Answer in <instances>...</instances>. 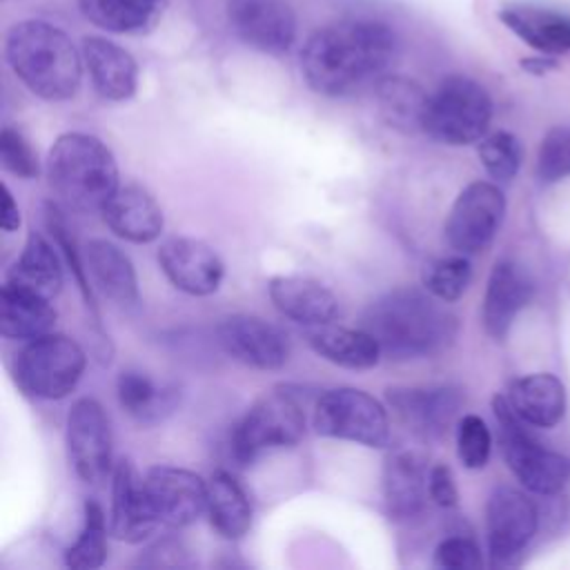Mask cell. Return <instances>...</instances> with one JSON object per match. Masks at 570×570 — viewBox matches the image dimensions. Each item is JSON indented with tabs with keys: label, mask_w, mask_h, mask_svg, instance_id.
I'll list each match as a JSON object with an SVG mask.
<instances>
[{
	"label": "cell",
	"mask_w": 570,
	"mask_h": 570,
	"mask_svg": "<svg viewBox=\"0 0 570 570\" xmlns=\"http://www.w3.org/2000/svg\"><path fill=\"white\" fill-rule=\"evenodd\" d=\"M142 568H189L194 561L189 559V550L178 539H158L154 541L138 559Z\"/></svg>",
	"instance_id": "obj_42"
},
{
	"label": "cell",
	"mask_w": 570,
	"mask_h": 570,
	"mask_svg": "<svg viewBox=\"0 0 570 570\" xmlns=\"http://www.w3.org/2000/svg\"><path fill=\"white\" fill-rule=\"evenodd\" d=\"M470 278L472 265L465 254L459 252L454 256L436 258L423 269V287L445 303L459 301L465 294Z\"/></svg>",
	"instance_id": "obj_36"
},
{
	"label": "cell",
	"mask_w": 570,
	"mask_h": 570,
	"mask_svg": "<svg viewBox=\"0 0 570 570\" xmlns=\"http://www.w3.org/2000/svg\"><path fill=\"white\" fill-rule=\"evenodd\" d=\"M94 27L118 36L149 33L165 13L167 0H78Z\"/></svg>",
	"instance_id": "obj_30"
},
{
	"label": "cell",
	"mask_w": 570,
	"mask_h": 570,
	"mask_svg": "<svg viewBox=\"0 0 570 570\" xmlns=\"http://www.w3.org/2000/svg\"><path fill=\"white\" fill-rule=\"evenodd\" d=\"M432 561L436 568L443 570H476L483 566L476 541L465 534H452L441 539L434 548Z\"/></svg>",
	"instance_id": "obj_41"
},
{
	"label": "cell",
	"mask_w": 570,
	"mask_h": 570,
	"mask_svg": "<svg viewBox=\"0 0 570 570\" xmlns=\"http://www.w3.org/2000/svg\"><path fill=\"white\" fill-rule=\"evenodd\" d=\"M385 399L399 423L423 443L441 441L463 407V392L454 385H394Z\"/></svg>",
	"instance_id": "obj_12"
},
{
	"label": "cell",
	"mask_w": 570,
	"mask_h": 570,
	"mask_svg": "<svg viewBox=\"0 0 570 570\" xmlns=\"http://www.w3.org/2000/svg\"><path fill=\"white\" fill-rule=\"evenodd\" d=\"M56 309L49 298L20 289L11 283L0 292V332L11 341H33L53 332Z\"/></svg>",
	"instance_id": "obj_28"
},
{
	"label": "cell",
	"mask_w": 570,
	"mask_h": 570,
	"mask_svg": "<svg viewBox=\"0 0 570 570\" xmlns=\"http://www.w3.org/2000/svg\"><path fill=\"white\" fill-rule=\"evenodd\" d=\"M539 528L534 501L517 488L499 485L485 503L488 550L494 566L512 563L532 541Z\"/></svg>",
	"instance_id": "obj_14"
},
{
	"label": "cell",
	"mask_w": 570,
	"mask_h": 570,
	"mask_svg": "<svg viewBox=\"0 0 570 570\" xmlns=\"http://www.w3.org/2000/svg\"><path fill=\"white\" fill-rule=\"evenodd\" d=\"M521 142L510 131L499 129L479 140V160L485 174L497 183L512 180L521 167Z\"/></svg>",
	"instance_id": "obj_37"
},
{
	"label": "cell",
	"mask_w": 570,
	"mask_h": 570,
	"mask_svg": "<svg viewBox=\"0 0 570 570\" xmlns=\"http://www.w3.org/2000/svg\"><path fill=\"white\" fill-rule=\"evenodd\" d=\"M316 434L358 443L365 448H387L392 428L387 407L358 387H334L318 396L312 414Z\"/></svg>",
	"instance_id": "obj_9"
},
{
	"label": "cell",
	"mask_w": 570,
	"mask_h": 570,
	"mask_svg": "<svg viewBox=\"0 0 570 570\" xmlns=\"http://www.w3.org/2000/svg\"><path fill=\"white\" fill-rule=\"evenodd\" d=\"M218 345L234 361L254 370H281L289 358L287 336L254 314H232L216 325Z\"/></svg>",
	"instance_id": "obj_16"
},
{
	"label": "cell",
	"mask_w": 570,
	"mask_h": 570,
	"mask_svg": "<svg viewBox=\"0 0 570 570\" xmlns=\"http://www.w3.org/2000/svg\"><path fill=\"white\" fill-rule=\"evenodd\" d=\"M272 305L294 323L316 327L332 323L338 314V301L321 281L298 274L274 276L267 283Z\"/></svg>",
	"instance_id": "obj_22"
},
{
	"label": "cell",
	"mask_w": 570,
	"mask_h": 570,
	"mask_svg": "<svg viewBox=\"0 0 570 570\" xmlns=\"http://www.w3.org/2000/svg\"><path fill=\"white\" fill-rule=\"evenodd\" d=\"M4 283L53 301L62 289V263L53 245L42 234L29 232L20 256L7 272Z\"/></svg>",
	"instance_id": "obj_29"
},
{
	"label": "cell",
	"mask_w": 570,
	"mask_h": 570,
	"mask_svg": "<svg viewBox=\"0 0 570 570\" xmlns=\"http://www.w3.org/2000/svg\"><path fill=\"white\" fill-rule=\"evenodd\" d=\"M120 407L138 423L151 425L174 412L178 392L174 387H158L145 372L122 370L116 381Z\"/></svg>",
	"instance_id": "obj_33"
},
{
	"label": "cell",
	"mask_w": 570,
	"mask_h": 570,
	"mask_svg": "<svg viewBox=\"0 0 570 570\" xmlns=\"http://www.w3.org/2000/svg\"><path fill=\"white\" fill-rule=\"evenodd\" d=\"M492 412L499 423L501 454L517 481L541 497L557 494L570 481V459L543 448L525 428L528 423L514 412L505 394L492 399Z\"/></svg>",
	"instance_id": "obj_6"
},
{
	"label": "cell",
	"mask_w": 570,
	"mask_h": 570,
	"mask_svg": "<svg viewBox=\"0 0 570 570\" xmlns=\"http://www.w3.org/2000/svg\"><path fill=\"white\" fill-rule=\"evenodd\" d=\"M399 36L376 18H345L316 29L301 49V76L321 96L341 98L385 76L399 56Z\"/></svg>",
	"instance_id": "obj_1"
},
{
	"label": "cell",
	"mask_w": 570,
	"mask_h": 570,
	"mask_svg": "<svg viewBox=\"0 0 570 570\" xmlns=\"http://www.w3.org/2000/svg\"><path fill=\"white\" fill-rule=\"evenodd\" d=\"M65 443L69 465L80 481L100 483L114 470L111 423L100 401L80 396L71 403Z\"/></svg>",
	"instance_id": "obj_11"
},
{
	"label": "cell",
	"mask_w": 570,
	"mask_h": 570,
	"mask_svg": "<svg viewBox=\"0 0 570 570\" xmlns=\"http://www.w3.org/2000/svg\"><path fill=\"white\" fill-rule=\"evenodd\" d=\"M374 91L381 118L387 122V127L403 134L423 131V111L428 94L419 82L405 76L385 73L374 82Z\"/></svg>",
	"instance_id": "obj_32"
},
{
	"label": "cell",
	"mask_w": 570,
	"mask_h": 570,
	"mask_svg": "<svg viewBox=\"0 0 570 570\" xmlns=\"http://www.w3.org/2000/svg\"><path fill=\"white\" fill-rule=\"evenodd\" d=\"M428 494H430L432 503H436L439 508H445V510L454 508L459 503V490H456V481H454L450 465L434 463L430 468Z\"/></svg>",
	"instance_id": "obj_43"
},
{
	"label": "cell",
	"mask_w": 570,
	"mask_h": 570,
	"mask_svg": "<svg viewBox=\"0 0 570 570\" xmlns=\"http://www.w3.org/2000/svg\"><path fill=\"white\" fill-rule=\"evenodd\" d=\"M158 265L167 281L189 296L214 294L225 276V265L216 249L189 236L167 238L158 249Z\"/></svg>",
	"instance_id": "obj_17"
},
{
	"label": "cell",
	"mask_w": 570,
	"mask_h": 570,
	"mask_svg": "<svg viewBox=\"0 0 570 570\" xmlns=\"http://www.w3.org/2000/svg\"><path fill=\"white\" fill-rule=\"evenodd\" d=\"M521 69L532 73V76H546L554 69H559V60L557 56L552 53H537V56H528V58H521Z\"/></svg>",
	"instance_id": "obj_45"
},
{
	"label": "cell",
	"mask_w": 570,
	"mask_h": 570,
	"mask_svg": "<svg viewBox=\"0 0 570 570\" xmlns=\"http://www.w3.org/2000/svg\"><path fill=\"white\" fill-rule=\"evenodd\" d=\"M87 367V354L78 341L49 332L20 350L13 363V376L22 392L45 401L69 396Z\"/></svg>",
	"instance_id": "obj_8"
},
{
	"label": "cell",
	"mask_w": 570,
	"mask_h": 570,
	"mask_svg": "<svg viewBox=\"0 0 570 570\" xmlns=\"http://www.w3.org/2000/svg\"><path fill=\"white\" fill-rule=\"evenodd\" d=\"M45 223H47L49 234L53 236L56 247H58L60 254L65 256V263H67V267L71 269V276L76 278V285H78V289H80V294H82V298H85L87 309L91 312V316H94V321H96V325H98V323H100V312H98V303H96L94 289H91L89 278H87L89 269L85 267V261H82V256H80V249H78V240H76V236H73V229L69 227V223H67V218H65V214H62V209H60L58 203H53V200H47V203H45Z\"/></svg>",
	"instance_id": "obj_35"
},
{
	"label": "cell",
	"mask_w": 570,
	"mask_h": 570,
	"mask_svg": "<svg viewBox=\"0 0 570 570\" xmlns=\"http://www.w3.org/2000/svg\"><path fill=\"white\" fill-rule=\"evenodd\" d=\"M4 58L13 76L47 102L71 100L82 82V51L56 24L18 20L4 36Z\"/></svg>",
	"instance_id": "obj_3"
},
{
	"label": "cell",
	"mask_w": 570,
	"mask_h": 570,
	"mask_svg": "<svg viewBox=\"0 0 570 570\" xmlns=\"http://www.w3.org/2000/svg\"><path fill=\"white\" fill-rule=\"evenodd\" d=\"M0 227L4 232H16L20 227V209L13 200V194L7 185H2V214H0Z\"/></svg>",
	"instance_id": "obj_44"
},
{
	"label": "cell",
	"mask_w": 570,
	"mask_h": 570,
	"mask_svg": "<svg viewBox=\"0 0 570 570\" xmlns=\"http://www.w3.org/2000/svg\"><path fill=\"white\" fill-rule=\"evenodd\" d=\"M80 51L89 80L100 98L125 102L136 94L138 62L125 47L105 36H85Z\"/></svg>",
	"instance_id": "obj_21"
},
{
	"label": "cell",
	"mask_w": 570,
	"mask_h": 570,
	"mask_svg": "<svg viewBox=\"0 0 570 570\" xmlns=\"http://www.w3.org/2000/svg\"><path fill=\"white\" fill-rule=\"evenodd\" d=\"M532 296L534 283L530 281L525 269L510 258L497 261L488 276L481 307V321L488 336H492L494 341H503L514 318L523 307H528Z\"/></svg>",
	"instance_id": "obj_20"
},
{
	"label": "cell",
	"mask_w": 570,
	"mask_h": 570,
	"mask_svg": "<svg viewBox=\"0 0 570 570\" xmlns=\"http://www.w3.org/2000/svg\"><path fill=\"white\" fill-rule=\"evenodd\" d=\"M305 436V410L294 392L272 390L249 405L234 425L229 454L238 465H252L272 450L294 448Z\"/></svg>",
	"instance_id": "obj_7"
},
{
	"label": "cell",
	"mask_w": 570,
	"mask_h": 570,
	"mask_svg": "<svg viewBox=\"0 0 570 570\" xmlns=\"http://www.w3.org/2000/svg\"><path fill=\"white\" fill-rule=\"evenodd\" d=\"M505 216V196L490 180H474L452 203L443 234L459 254H479L497 236Z\"/></svg>",
	"instance_id": "obj_10"
},
{
	"label": "cell",
	"mask_w": 570,
	"mask_h": 570,
	"mask_svg": "<svg viewBox=\"0 0 570 570\" xmlns=\"http://www.w3.org/2000/svg\"><path fill=\"white\" fill-rule=\"evenodd\" d=\"M492 120V98L474 78L452 73L445 76L432 94H428L423 111V131L452 147L479 142Z\"/></svg>",
	"instance_id": "obj_5"
},
{
	"label": "cell",
	"mask_w": 570,
	"mask_h": 570,
	"mask_svg": "<svg viewBox=\"0 0 570 570\" xmlns=\"http://www.w3.org/2000/svg\"><path fill=\"white\" fill-rule=\"evenodd\" d=\"M365 327L392 361L432 358L445 352L459 332L456 316L445 301L425 287H394L381 294L363 312Z\"/></svg>",
	"instance_id": "obj_2"
},
{
	"label": "cell",
	"mask_w": 570,
	"mask_h": 570,
	"mask_svg": "<svg viewBox=\"0 0 570 570\" xmlns=\"http://www.w3.org/2000/svg\"><path fill=\"white\" fill-rule=\"evenodd\" d=\"M505 396L514 412L532 428H554L566 412V387L550 372L517 379Z\"/></svg>",
	"instance_id": "obj_27"
},
{
	"label": "cell",
	"mask_w": 570,
	"mask_h": 570,
	"mask_svg": "<svg viewBox=\"0 0 570 570\" xmlns=\"http://www.w3.org/2000/svg\"><path fill=\"white\" fill-rule=\"evenodd\" d=\"M229 31L249 49L283 56L296 42L298 20L289 0H225Z\"/></svg>",
	"instance_id": "obj_13"
},
{
	"label": "cell",
	"mask_w": 570,
	"mask_h": 570,
	"mask_svg": "<svg viewBox=\"0 0 570 570\" xmlns=\"http://www.w3.org/2000/svg\"><path fill=\"white\" fill-rule=\"evenodd\" d=\"M142 483L154 517L167 528H185L207 510V483L191 470L154 465Z\"/></svg>",
	"instance_id": "obj_15"
},
{
	"label": "cell",
	"mask_w": 570,
	"mask_h": 570,
	"mask_svg": "<svg viewBox=\"0 0 570 570\" xmlns=\"http://www.w3.org/2000/svg\"><path fill=\"white\" fill-rule=\"evenodd\" d=\"M85 261L94 283L109 301L120 307L140 303L136 267L118 245L107 238H91L85 243Z\"/></svg>",
	"instance_id": "obj_25"
},
{
	"label": "cell",
	"mask_w": 570,
	"mask_h": 570,
	"mask_svg": "<svg viewBox=\"0 0 570 570\" xmlns=\"http://www.w3.org/2000/svg\"><path fill=\"white\" fill-rule=\"evenodd\" d=\"M105 225L122 240L147 245L156 240L165 227L158 200L140 185H125L102 207Z\"/></svg>",
	"instance_id": "obj_23"
},
{
	"label": "cell",
	"mask_w": 570,
	"mask_h": 570,
	"mask_svg": "<svg viewBox=\"0 0 570 570\" xmlns=\"http://www.w3.org/2000/svg\"><path fill=\"white\" fill-rule=\"evenodd\" d=\"M109 523L98 501L87 499L82 505V528L78 539L65 550V566L73 570L100 568L107 559Z\"/></svg>",
	"instance_id": "obj_34"
},
{
	"label": "cell",
	"mask_w": 570,
	"mask_h": 570,
	"mask_svg": "<svg viewBox=\"0 0 570 570\" xmlns=\"http://www.w3.org/2000/svg\"><path fill=\"white\" fill-rule=\"evenodd\" d=\"M307 343L321 358L345 370H370L383 356L379 341L365 327L316 325L307 330Z\"/></svg>",
	"instance_id": "obj_26"
},
{
	"label": "cell",
	"mask_w": 570,
	"mask_h": 570,
	"mask_svg": "<svg viewBox=\"0 0 570 570\" xmlns=\"http://www.w3.org/2000/svg\"><path fill=\"white\" fill-rule=\"evenodd\" d=\"M160 523L151 512L145 494V483L136 465L131 463V459L116 461L111 470L109 534L125 543H140Z\"/></svg>",
	"instance_id": "obj_18"
},
{
	"label": "cell",
	"mask_w": 570,
	"mask_h": 570,
	"mask_svg": "<svg viewBox=\"0 0 570 570\" xmlns=\"http://www.w3.org/2000/svg\"><path fill=\"white\" fill-rule=\"evenodd\" d=\"M207 514L212 528L229 541L245 537L252 528V501L240 481L227 472L216 470L207 481Z\"/></svg>",
	"instance_id": "obj_31"
},
{
	"label": "cell",
	"mask_w": 570,
	"mask_h": 570,
	"mask_svg": "<svg viewBox=\"0 0 570 570\" xmlns=\"http://www.w3.org/2000/svg\"><path fill=\"white\" fill-rule=\"evenodd\" d=\"M499 20L519 40L539 53L570 51V16L532 4H505L499 9Z\"/></svg>",
	"instance_id": "obj_24"
},
{
	"label": "cell",
	"mask_w": 570,
	"mask_h": 570,
	"mask_svg": "<svg viewBox=\"0 0 570 570\" xmlns=\"http://www.w3.org/2000/svg\"><path fill=\"white\" fill-rule=\"evenodd\" d=\"M430 468L416 450H394L383 461V503L394 521H412L423 514Z\"/></svg>",
	"instance_id": "obj_19"
},
{
	"label": "cell",
	"mask_w": 570,
	"mask_h": 570,
	"mask_svg": "<svg viewBox=\"0 0 570 570\" xmlns=\"http://www.w3.org/2000/svg\"><path fill=\"white\" fill-rule=\"evenodd\" d=\"M537 176L543 183H559L570 176V125L548 129L537 154Z\"/></svg>",
	"instance_id": "obj_39"
},
{
	"label": "cell",
	"mask_w": 570,
	"mask_h": 570,
	"mask_svg": "<svg viewBox=\"0 0 570 570\" xmlns=\"http://www.w3.org/2000/svg\"><path fill=\"white\" fill-rule=\"evenodd\" d=\"M492 452V434L479 414H463L456 423V456L468 470L488 465Z\"/></svg>",
	"instance_id": "obj_38"
},
{
	"label": "cell",
	"mask_w": 570,
	"mask_h": 570,
	"mask_svg": "<svg viewBox=\"0 0 570 570\" xmlns=\"http://www.w3.org/2000/svg\"><path fill=\"white\" fill-rule=\"evenodd\" d=\"M0 163L4 171L22 180H31L40 174V160L36 149L31 147L27 136L11 125L2 127L0 134Z\"/></svg>",
	"instance_id": "obj_40"
},
{
	"label": "cell",
	"mask_w": 570,
	"mask_h": 570,
	"mask_svg": "<svg viewBox=\"0 0 570 570\" xmlns=\"http://www.w3.org/2000/svg\"><path fill=\"white\" fill-rule=\"evenodd\" d=\"M47 180L56 198L76 212H102L118 185L111 149L85 131L60 134L47 154Z\"/></svg>",
	"instance_id": "obj_4"
}]
</instances>
